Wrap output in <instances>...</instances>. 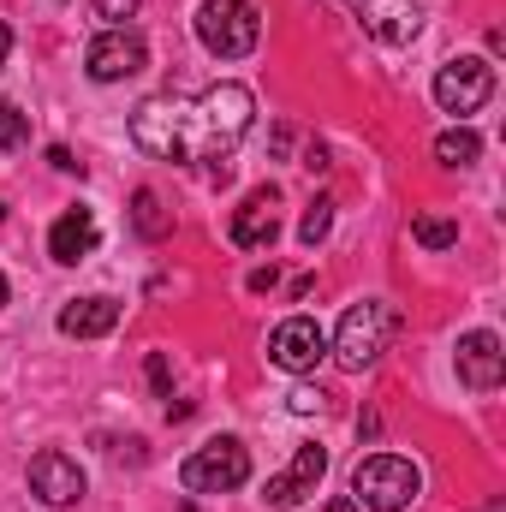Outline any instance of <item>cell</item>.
<instances>
[{"instance_id": "obj_1", "label": "cell", "mask_w": 506, "mask_h": 512, "mask_svg": "<svg viewBox=\"0 0 506 512\" xmlns=\"http://www.w3.org/2000/svg\"><path fill=\"white\" fill-rule=\"evenodd\" d=\"M251 114H256V102H251V90L245 84H209L203 96H197V114H191V131H197V161H227V149L251 131Z\"/></svg>"}, {"instance_id": "obj_30", "label": "cell", "mask_w": 506, "mask_h": 512, "mask_svg": "<svg viewBox=\"0 0 506 512\" xmlns=\"http://www.w3.org/2000/svg\"><path fill=\"white\" fill-rule=\"evenodd\" d=\"M483 512H506V501H489V507H483Z\"/></svg>"}, {"instance_id": "obj_4", "label": "cell", "mask_w": 506, "mask_h": 512, "mask_svg": "<svg viewBox=\"0 0 506 512\" xmlns=\"http://www.w3.org/2000/svg\"><path fill=\"white\" fill-rule=\"evenodd\" d=\"M179 483H185V495H227V489H245V483H251V453H245V441H233V435L203 441V447L179 465Z\"/></svg>"}, {"instance_id": "obj_16", "label": "cell", "mask_w": 506, "mask_h": 512, "mask_svg": "<svg viewBox=\"0 0 506 512\" xmlns=\"http://www.w3.org/2000/svg\"><path fill=\"white\" fill-rule=\"evenodd\" d=\"M120 328V298H72L66 310H60V334L66 340H102V334H114Z\"/></svg>"}, {"instance_id": "obj_14", "label": "cell", "mask_w": 506, "mask_h": 512, "mask_svg": "<svg viewBox=\"0 0 506 512\" xmlns=\"http://www.w3.org/2000/svg\"><path fill=\"white\" fill-rule=\"evenodd\" d=\"M274 203H280V191L262 185V191H251V197L233 209V245H239V251H268V245L280 239V215H274Z\"/></svg>"}, {"instance_id": "obj_25", "label": "cell", "mask_w": 506, "mask_h": 512, "mask_svg": "<svg viewBox=\"0 0 506 512\" xmlns=\"http://www.w3.org/2000/svg\"><path fill=\"white\" fill-rule=\"evenodd\" d=\"M48 161H54V173H78V179H84V161H72V149H66V143H54V149H48Z\"/></svg>"}, {"instance_id": "obj_7", "label": "cell", "mask_w": 506, "mask_h": 512, "mask_svg": "<svg viewBox=\"0 0 506 512\" xmlns=\"http://www.w3.org/2000/svg\"><path fill=\"white\" fill-rule=\"evenodd\" d=\"M495 96V66L483 60V54H459V60H447L441 72H435V102H441V114H477L483 102Z\"/></svg>"}, {"instance_id": "obj_23", "label": "cell", "mask_w": 506, "mask_h": 512, "mask_svg": "<svg viewBox=\"0 0 506 512\" xmlns=\"http://www.w3.org/2000/svg\"><path fill=\"white\" fill-rule=\"evenodd\" d=\"M149 382H155V393H161V399H173V376H167V358H161V352L149 358Z\"/></svg>"}, {"instance_id": "obj_27", "label": "cell", "mask_w": 506, "mask_h": 512, "mask_svg": "<svg viewBox=\"0 0 506 512\" xmlns=\"http://www.w3.org/2000/svg\"><path fill=\"white\" fill-rule=\"evenodd\" d=\"M6 54H12V24H0V72H6Z\"/></svg>"}, {"instance_id": "obj_9", "label": "cell", "mask_w": 506, "mask_h": 512, "mask_svg": "<svg viewBox=\"0 0 506 512\" xmlns=\"http://www.w3.org/2000/svg\"><path fill=\"white\" fill-rule=\"evenodd\" d=\"M328 358V334L316 316H286L274 334H268V364L292 370V376H310L316 364Z\"/></svg>"}, {"instance_id": "obj_11", "label": "cell", "mask_w": 506, "mask_h": 512, "mask_svg": "<svg viewBox=\"0 0 506 512\" xmlns=\"http://www.w3.org/2000/svg\"><path fill=\"white\" fill-rule=\"evenodd\" d=\"M30 495L42 501V507H72V501H84V471H78V459H66V453H36L30 459Z\"/></svg>"}, {"instance_id": "obj_6", "label": "cell", "mask_w": 506, "mask_h": 512, "mask_svg": "<svg viewBox=\"0 0 506 512\" xmlns=\"http://www.w3.org/2000/svg\"><path fill=\"white\" fill-rule=\"evenodd\" d=\"M185 137H191V114L173 102V90L137 102V114H131V143H137L143 155H155V161H185Z\"/></svg>"}, {"instance_id": "obj_17", "label": "cell", "mask_w": 506, "mask_h": 512, "mask_svg": "<svg viewBox=\"0 0 506 512\" xmlns=\"http://www.w3.org/2000/svg\"><path fill=\"white\" fill-rule=\"evenodd\" d=\"M477 155H483V137H477V131H441V137H435V161H441V167H471V161H477Z\"/></svg>"}, {"instance_id": "obj_12", "label": "cell", "mask_w": 506, "mask_h": 512, "mask_svg": "<svg viewBox=\"0 0 506 512\" xmlns=\"http://www.w3.org/2000/svg\"><path fill=\"white\" fill-rule=\"evenodd\" d=\"M506 376V346L501 334H489V328H471L465 340H459V382L477 387V393H495Z\"/></svg>"}, {"instance_id": "obj_8", "label": "cell", "mask_w": 506, "mask_h": 512, "mask_svg": "<svg viewBox=\"0 0 506 512\" xmlns=\"http://www.w3.org/2000/svg\"><path fill=\"white\" fill-rule=\"evenodd\" d=\"M149 66V42L131 30V24H108L90 48H84V72L96 78V84H126Z\"/></svg>"}, {"instance_id": "obj_19", "label": "cell", "mask_w": 506, "mask_h": 512, "mask_svg": "<svg viewBox=\"0 0 506 512\" xmlns=\"http://www.w3.org/2000/svg\"><path fill=\"white\" fill-rule=\"evenodd\" d=\"M411 239H417L423 251H453V245H459V221H453V215H417V221H411Z\"/></svg>"}, {"instance_id": "obj_13", "label": "cell", "mask_w": 506, "mask_h": 512, "mask_svg": "<svg viewBox=\"0 0 506 512\" xmlns=\"http://www.w3.org/2000/svg\"><path fill=\"white\" fill-rule=\"evenodd\" d=\"M322 471H328V453H322V447H298V453H292V465H286L280 477H268V489H262V501H268L274 512L298 507L304 495H316V483H322Z\"/></svg>"}, {"instance_id": "obj_5", "label": "cell", "mask_w": 506, "mask_h": 512, "mask_svg": "<svg viewBox=\"0 0 506 512\" xmlns=\"http://www.w3.org/2000/svg\"><path fill=\"white\" fill-rule=\"evenodd\" d=\"M256 36H262V18H256L251 0H203L197 6V42L215 60H245Z\"/></svg>"}, {"instance_id": "obj_21", "label": "cell", "mask_w": 506, "mask_h": 512, "mask_svg": "<svg viewBox=\"0 0 506 512\" xmlns=\"http://www.w3.org/2000/svg\"><path fill=\"white\" fill-rule=\"evenodd\" d=\"M30 143V114L18 102H0V149H24Z\"/></svg>"}, {"instance_id": "obj_24", "label": "cell", "mask_w": 506, "mask_h": 512, "mask_svg": "<svg viewBox=\"0 0 506 512\" xmlns=\"http://www.w3.org/2000/svg\"><path fill=\"white\" fill-rule=\"evenodd\" d=\"M90 6H96L102 18H114V24H126L131 12H137V0H90Z\"/></svg>"}, {"instance_id": "obj_29", "label": "cell", "mask_w": 506, "mask_h": 512, "mask_svg": "<svg viewBox=\"0 0 506 512\" xmlns=\"http://www.w3.org/2000/svg\"><path fill=\"white\" fill-rule=\"evenodd\" d=\"M6 298H12V286H6V274H0V310H6Z\"/></svg>"}, {"instance_id": "obj_28", "label": "cell", "mask_w": 506, "mask_h": 512, "mask_svg": "<svg viewBox=\"0 0 506 512\" xmlns=\"http://www.w3.org/2000/svg\"><path fill=\"white\" fill-rule=\"evenodd\" d=\"M322 512H358V501H352V495H340V501H328Z\"/></svg>"}, {"instance_id": "obj_18", "label": "cell", "mask_w": 506, "mask_h": 512, "mask_svg": "<svg viewBox=\"0 0 506 512\" xmlns=\"http://www.w3.org/2000/svg\"><path fill=\"white\" fill-rule=\"evenodd\" d=\"M131 227H137L143 239H167V233H173V221H167V209H161L155 191H137V197H131Z\"/></svg>"}, {"instance_id": "obj_2", "label": "cell", "mask_w": 506, "mask_h": 512, "mask_svg": "<svg viewBox=\"0 0 506 512\" xmlns=\"http://www.w3.org/2000/svg\"><path fill=\"white\" fill-rule=\"evenodd\" d=\"M399 328V316H393V304H381V298H364V304H352L346 316H340V334H334V364L340 370H370L381 352H387V334Z\"/></svg>"}, {"instance_id": "obj_15", "label": "cell", "mask_w": 506, "mask_h": 512, "mask_svg": "<svg viewBox=\"0 0 506 512\" xmlns=\"http://www.w3.org/2000/svg\"><path fill=\"white\" fill-rule=\"evenodd\" d=\"M96 245H102V227H96V215H90V209H66V215L48 227V256H54V262H66V268H78Z\"/></svg>"}, {"instance_id": "obj_31", "label": "cell", "mask_w": 506, "mask_h": 512, "mask_svg": "<svg viewBox=\"0 0 506 512\" xmlns=\"http://www.w3.org/2000/svg\"><path fill=\"white\" fill-rule=\"evenodd\" d=\"M0 221H6V203H0Z\"/></svg>"}, {"instance_id": "obj_22", "label": "cell", "mask_w": 506, "mask_h": 512, "mask_svg": "<svg viewBox=\"0 0 506 512\" xmlns=\"http://www.w3.org/2000/svg\"><path fill=\"white\" fill-rule=\"evenodd\" d=\"M286 405H292L298 417H310V411H322V387H292V393H286Z\"/></svg>"}, {"instance_id": "obj_3", "label": "cell", "mask_w": 506, "mask_h": 512, "mask_svg": "<svg viewBox=\"0 0 506 512\" xmlns=\"http://www.w3.org/2000/svg\"><path fill=\"white\" fill-rule=\"evenodd\" d=\"M417 489H423V477H417V465L399 459V453H370V459H358V471H352V501H358V507H376V512H405L417 501Z\"/></svg>"}, {"instance_id": "obj_26", "label": "cell", "mask_w": 506, "mask_h": 512, "mask_svg": "<svg viewBox=\"0 0 506 512\" xmlns=\"http://www.w3.org/2000/svg\"><path fill=\"white\" fill-rule=\"evenodd\" d=\"M274 280H280V274H274V268H256V274H251V292H268V286H274Z\"/></svg>"}, {"instance_id": "obj_10", "label": "cell", "mask_w": 506, "mask_h": 512, "mask_svg": "<svg viewBox=\"0 0 506 512\" xmlns=\"http://www.w3.org/2000/svg\"><path fill=\"white\" fill-rule=\"evenodd\" d=\"M346 6H352V18L376 42H387V48H399V42H411L423 30V6L417 0H346Z\"/></svg>"}, {"instance_id": "obj_20", "label": "cell", "mask_w": 506, "mask_h": 512, "mask_svg": "<svg viewBox=\"0 0 506 512\" xmlns=\"http://www.w3.org/2000/svg\"><path fill=\"white\" fill-rule=\"evenodd\" d=\"M328 227H334V203H328V197H316V203L304 209V221H298V239L316 251V245L328 239Z\"/></svg>"}]
</instances>
